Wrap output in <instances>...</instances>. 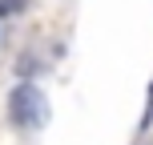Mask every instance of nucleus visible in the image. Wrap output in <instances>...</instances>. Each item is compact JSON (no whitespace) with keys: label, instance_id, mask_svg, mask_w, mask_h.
Returning a JSON list of instances; mask_svg holds the SVG:
<instances>
[{"label":"nucleus","instance_id":"f257e3e1","mask_svg":"<svg viewBox=\"0 0 153 145\" xmlns=\"http://www.w3.org/2000/svg\"><path fill=\"white\" fill-rule=\"evenodd\" d=\"M8 117H12L20 129H36V125L45 121V97H40L36 85H16V89H12Z\"/></svg>","mask_w":153,"mask_h":145},{"label":"nucleus","instance_id":"f03ea898","mask_svg":"<svg viewBox=\"0 0 153 145\" xmlns=\"http://www.w3.org/2000/svg\"><path fill=\"white\" fill-rule=\"evenodd\" d=\"M28 8V0H0V16H16Z\"/></svg>","mask_w":153,"mask_h":145}]
</instances>
